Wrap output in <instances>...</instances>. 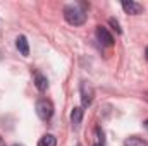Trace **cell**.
Here are the masks:
<instances>
[{
    "label": "cell",
    "mask_w": 148,
    "mask_h": 146,
    "mask_svg": "<svg viewBox=\"0 0 148 146\" xmlns=\"http://www.w3.org/2000/svg\"><path fill=\"white\" fill-rule=\"evenodd\" d=\"M64 17L73 26H81V24L86 23V14L77 5H67V7H64Z\"/></svg>",
    "instance_id": "6da1fadb"
},
{
    "label": "cell",
    "mask_w": 148,
    "mask_h": 146,
    "mask_svg": "<svg viewBox=\"0 0 148 146\" xmlns=\"http://www.w3.org/2000/svg\"><path fill=\"white\" fill-rule=\"evenodd\" d=\"M95 146H100V145H95Z\"/></svg>",
    "instance_id": "e0dca14e"
},
{
    "label": "cell",
    "mask_w": 148,
    "mask_h": 146,
    "mask_svg": "<svg viewBox=\"0 0 148 146\" xmlns=\"http://www.w3.org/2000/svg\"><path fill=\"white\" fill-rule=\"evenodd\" d=\"M16 46L21 52V55H24V57L29 55V45H28V40H26L24 35H19V36L16 38Z\"/></svg>",
    "instance_id": "8992f818"
},
{
    "label": "cell",
    "mask_w": 148,
    "mask_h": 146,
    "mask_svg": "<svg viewBox=\"0 0 148 146\" xmlns=\"http://www.w3.org/2000/svg\"><path fill=\"white\" fill-rule=\"evenodd\" d=\"M36 113H38V117H40L41 120H45V122L50 120L52 115H53V105H52V102L47 100V98L38 100L36 102Z\"/></svg>",
    "instance_id": "7a4b0ae2"
},
{
    "label": "cell",
    "mask_w": 148,
    "mask_h": 146,
    "mask_svg": "<svg viewBox=\"0 0 148 146\" xmlns=\"http://www.w3.org/2000/svg\"><path fill=\"white\" fill-rule=\"evenodd\" d=\"M97 40H98L103 46H112V45H114V36L109 33V29L103 28V26H98V28H97Z\"/></svg>",
    "instance_id": "277c9868"
},
{
    "label": "cell",
    "mask_w": 148,
    "mask_h": 146,
    "mask_svg": "<svg viewBox=\"0 0 148 146\" xmlns=\"http://www.w3.org/2000/svg\"><path fill=\"white\" fill-rule=\"evenodd\" d=\"M109 23H110L112 26H114V28H115V29H117V33H122V29H121V28H119V23H117V21H115V19H114V17H112L110 21H109Z\"/></svg>",
    "instance_id": "7c38bea8"
},
{
    "label": "cell",
    "mask_w": 148,
    "mask_h": 146,
    "mask_svg": "<svg viewBox=\"0 0 148 146\" xmlns=\"http://www.w3.org/2000/svg\"><path fill=\"white\" fill-rule=\"evenodd\" d=\"M12 146H23V145H19V143H16V145H12Z\"/></svg>",
    "instance_id": "2e32d148"
},
{
    "label": "cell",
    "mask_w": 148,
    "mask_h": 146,
    "mask_svg": "<svg viewBox=\"0 0 148 146\" xmlns=\"http://www.w3.org/2000/svg\"><path fill=\"white\" fill-rule=\"evenodd\" d=\"M143 126H145V129L148 131V120H145V124H143Z\"/></svg>",
    "instance_id": "4fadbf2b"
},
{
    "label": "cell",
    "mask_w": 148,
    "mask_h": 146,
    "mask_svg": "<svg viewBox=\"0 0 148 146\" xmlns=\"http://www.w3.org/2000/svg\"><path fill=\"white\" fill-rule=\"evenodd\" d=\"M79 91H81V102H83V107H90L91 102H93V96H95L93 88H91L86 81H83L81 86H79Z\"/></svg>",
    "instance_id": "3957f363"
},
{
    "label": "cell",
    "mask_w": 148,
    "mask_h": 146,
    "mask_svg": "<svg viewBox=\"0 0 148 146\" xmlns=\"http://www.w3.org/2000/svg\"><path fill=\"white\" fill-rule=\"evenodd\" d=\"M0 146H5V143H3V139L0 138Z\"/></svg>",
    "instance_id": "5bb4252c"
},
{
    "label": "cell",
    "mask_w": 148,
    "mask_h": 146,
    "mask_svg": "<svg viewBox=\"0 0 148 146\" xmlns=\"http://www.w3.org/2000/svg\"><path fill=\"white\" fill-rule=\"evenodd\" d=\"M122 9H124V12H127V14H131V16H138V14H141L143 12V5L141 3H138V2H127V0H124L122 2Z\"/></svg>",
    "instance_id": "5b68a950"
},
{
    "label": "cell",
    "mask_w": 148,
    "mask_h": 146,
    "mask_svg": "<svg viewBox=\"0 0 148 146\" xmlns=\"http://www.w3.org/2000/svg\"><path fill=\"white\" fill-rule=\"evenodd\" d=\"M35 84H36V88L40 91H47V88H48V79H47L43 74L36 72L35 74Z\"/></svg>",
    "instance_id": "9c48e42d"
},
{
    "label": "cell",
    "mask_w": 148,
    "mask_h": 146,
    "mask_svg": "<svg viewBox=\"0 0 148 146\" xmlns=\"http://www.w3.org/2000/svg\"><path fill=\"white\" fill-rule=\"evenodd\" d=\"M145 55H147V60H148V46H147V50H145Z\"/></svg>",
    "instance_id": "9a60e30c"
},
{
    "label": "cell",
    "mask_w": 148,
    "mask_h": 146,
    "mask_svg": "<svg viewBox=\"0 0 148 146\" xmlns=\"http://www.w3.org/2000/svg\"><path fill=\"white\" fill-rule=\"evenodd\" d=\"M95 134H97V145L103 146L105 145V138H103V131L100 129V127H97L95 129Z\"/></svg>",
    "instance_id": "8fae6325"
},
{
    "label": "cell",
    "mask_w": 148,
    "mask_h": 146,
    "mask_svg": "<svg viewBox=\"0 0 148 146\" xmlns=\"http://www.w3.org/2000/svg\"><path fill=\"white\" fill-rule=\"evenodd\" d=\"M81 120H83V108L81 107H74L71 112V122H73V129H79L81 126Z\"/></svg>",
    "instance_id": "52a82bcc"
},
{
    "label": "cell",
    "mask_w": 148,
    "mask_h": 146,
    "mask_svg": "<svg viewBox=\"0 0 148 146\" xmlns=\"http://www.w3.org/2000/svg\"><path fill=\"white\" fill-rule=\"evenodd\" d=\"M57 145V139L52 136V134H45L40 141H38V146H55Z\"/></svg>",
    "instance_id": "30bf717a"
},
{
    "label": "cell",
    "mask_w": 148,
    "mask_h": 146,
    "mask_svg": "<svg viewBox=\"0 0 148 146\" xmlns=\"http://www.w3.org/2000/svg\"><path fill=\"white\" fill-rule=\"evenodd\" d=\"M124 146H148V143L140 136H129V138H126Z\"/></svg>",
    "instance_id": "ba28073f"
}]
</instances>
